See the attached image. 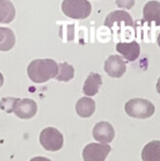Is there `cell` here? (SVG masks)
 I'll use <instances>...</instances> for the list:
<instances>
[{
  "label": "cell",
  "instance_id": "obj_22",
  "mask_svg": "<svg viewBox=\"0 0 160 161\" xmlns=\"http://www.w3.org/2000/svg\"><path fill=\"white\" fill-rule=\"evenodd\" d=\"M157 43H158V46H159V47H160V36L158 35V37H157Z\"/></svg>",
  "mask_w": 160,
  "mask_h": 161
},
{
  "label": "cell",
  "instance_id": "obj_9",
  "mask_svg": "<svg viewBox=\"0 0 160 161\" xmlns=\"http://www.w3.org/2000/svg\"><path fill=\"white\" fill-rule=\"evenodd\" d=\"M116 50L120 53L126 61L133 62L138 59L140 56V45L133 41L130 42H118L116 45Z\"/></svg>",
  "mask_w": 160,
  "mask_h": 161
},
{
  "label": "cell",
  "instance_id": "obj_10",
  "mask_svg": "<svg viewBox=\"0 0 160 161\" xmlns=\"http://www.w3.org/2000/svg\"><path fill=\"white\" fill-rule=\"evenodd\" d=\"M120 22H124V25L126 26L134 27V23H133L131 16H130L126 11H123V10L111 12L105 19L104 25L112 29L115 24H118Z\"/></svg>",
  "mask_w": 160,
  "mask_h": 161
},
{
  "label": "cell",
  "instance_id": "obj_19",
  "mask_svg": "<svg viewBox=\"0 0 160 161\" xmlns=\"http://www.w3.org/2000/svg\"><path fill=\"white\" fill-rule=\"evenodd\" d=\"M30 161H51L50 159L47 158V157H42V156H36L34 158H32Z\"/></svg>",
  "mask_w": 160,
  "mask_h": 161
},
{
  "label": "cell",
  "instance_id": "obj_1",
  "mask_svg": "<svg viewBox=\"0 0 160 161\" xmlns=\"http://www.w3.org/2000/svg\"><path fill=\"white\" fill-rule=\"evenodd\" d=\"M59 66L52 59L33 60L27 68V75L35 83H45L57 76Z\"/></svg>",
  "mask_w": 160,
  "mask_h": 161
},
{
  "label": "cell",
  "instance_id": "obj_15",
  "mask_svg": "<svg viewBox=\"0 0 160 161\" xmlns=\"http://www.w3.org/2000/svg\"><path fill=\"white\" fill-rule=\"evenodd\" d=\"M16 45V36L13 30L0 27V51H9Z\"/></svg>",
  "mask_w": 160,
  "mask_h": 161
},
{
  "label": "cell",
  "instance_id": "obj_8",
  "mask_svg": "<svg viewBox=\"0 0 160 161\" xmlns=\"http://www.w3.org/2000/svg\"><path fill=\"white\" fill-rule=\"evenodd\" d=\"M38 110L37 103L31 98H23L20 99L14 108V114L19 119L28 120L31 119L36 115Z\"/></svg>",
  "mask_w": 160,
  "mask_h": 161
},
{
  "label": "cell",
  "instance_id": "obj_4",
  "mask_svg": "<svg viewBox=\"0 0 160 161\" xmlns=\"http://www.w3.org/2000/svg\"><path fill=\"white\" fill-rule=\"evenodd\" d=\"M40 143L43 149L49 152H57L62 149L64 137L55 127H47L40 134Z\"/></svg>",
  "mask_w": 160,
  "mask_h": 161
},
{
  "label": "cell",
  "instance_id": "obj_5",
  "mask_svg": "<svg viewBox=\"0 0 160 161\" xmlns=\"http://www.w3.org/2000/svg\"><path fill=\"white\" fill-rule=\"evenodd\" d=\"M111 151V147L106 144L91 143L83 150L84 161H105Z\"/></svg>",
  "mask_w": 160,
  "mask_h": 161
},
{
  "label": "cell",
  "instance_id": "obj_6",
  "mask_svg": "<svg viewBox=\"0 0 160 161\" xmlns=\"http://www.w3.org/2000/svg\"><path fill=\"white\" fill-rule=\"evenodd\" d=\"M104 70L113 78L122 77L126 71V64L118 55H111L104 62Z\"/></svg>",
  "mask_w": 160,
  "mask_h": 161
},
{
  "label": "cell",
  "instance_id": "obj_21",
  "mask_svg": "<svg viewBox=\"0 0 160 161\" xmlns=\"http://www.w3.org/2000/svg\"><path fill=\"white\" fill-rule=\"evenodd\" d=\"M3 83H4V76H3V75L1 74V72H0V88L2 87Z\"/></svg>",
  "mask_w": 160,
  "mask_h": 161
},
{
  "label": "cell",
  "instance_id": "obj_14",
  "mask_svg": "<svg viewBox=\"0 0 160 161\" xmlns=\"http://www.w3.org/2000/svg\"><path fill=\"white\" fill-rule=\"evenodd\" d=\"M143 161H160V141H152L142 151Z\"/></svg>",
  "mask_w": 160,
  "mask_h": 161
},
{
  "label": "cell",
  "instance_id": "obj_13",
  "mask_svg": "<svg viewBox=\"0 0 160 161\" xmlns=\"http://www.w3.org/2000/svg\"><path fill=\"white\" fill-rule=\"evenodd\" d=\"M75 110L81 118H90L96 110V102L88 97H81L76 102Z\"/></svg>",
  "mask_w": 160,
  "mask_h": 161
},
{
  "label": "cell",
  "instance_id": "obj_17",
  "mask_svg": "<svg viewBox=\"0 0 160 161\" xmlns=\"http://www.w3.org/2000/svg\"><path fill=\"white\" fill-rule=\"evenodd\" d=\"M59 66V71L56 76V79L59 81L69 82L74 77V68L68 63H61Z\"/></svg>",
  "mask_w": 160,
  "mask_h": 161
},
{
  "label": "cell",
  "instance_id": "obj_3",
  "mask_svg": "<svg viewBox=\"0 0 160 161\" xmlns=\"http://www.w3.org/2000/svg\"><path fill=\"white\" fill-rule=\"evenodd\" d=\"M62 11L67 17L74 19H85L92 12V5L87 0H65Z\"/></svg>",
  "mask_w": 160,
  "mask_h": 161
},
{
  "label": "cell",
  "instance_id": "obj_11",
  "mask_svg": "<svg viewBox=\"0 0 160 161\" xmlns=\"http://www.w3.org/2000/svg\"><path fill=\"white\" fill-rule=\"evenodd\" d=\"M144 21L151 23L153 21L156 26H160V2L150 1L143 9Z\"/></svg>",
  "mask_w": 160,
  "mask_h": 161
},
{
  "label": "cell",
  "instance_id": "obj_20",
  "mask_svg": "<svg viewBox=\"0 0 160 161\" xmlns=\"http://www.w3.org/2000/svg\"><path fill=\"white\" fill-rule=\"evenodd\" d=\"M156 90H157V93L160 95V77L158 78L157 83H156Z\"/></svg>",
  "mask_w": 160,
  "mask_h": 161
},
{
  "label": "cell",
  "instance_id": "obj_12",
  "mask_svg": "<svg viewBox=\"0 0 160 161\" xmlns=\"http://www.w3.org/2000/svg\"><path fill=\"white\" fill-rule=\"evenodd\" d=\"M101 85H102L101 76L96 72H91L83 85V93L88 97L96 96L98 93Z\"/></svg>",
  "mask_w": 160,
  "mask_h": 161
},
{
  "label": "cell",
  "instance_id": "obj_2",
  "mask_svg": "<svg viewBox=\"0 0 160 161\" xmlns=\"http://www.w3.org/2000/svg\"><path fill=\"white\" fill-rule=\"evenodd\" d=\"M124 110L129 117L137 119H147L152 117L155 111V107L148 99L144 98H132L128 100Z\"/></svg>",
  "mask_w": 160,
  "mask_h": 161
},
{
  "label": "cell",
  "instance_id": "obj_16",
  "mask_svg": "<svg viewBox=\"0 0 160 161\" xmlns=\"http://www.w3.org/2000/svg\"><path fill=\"white\" fill-rule=\"evenodd\" d=\"M16 17V9L11 1L0 0V23H10Z\"/></svg>",
  "mask_w": 160,
  "mask_h": 161
},
{
  "label": "cell",
  "instance_id": "obj_7",
  "mask_svg": "<svg viewBox=\"0 0 160 161\" xmlns=\"http://www.w3.org/2000/svg\"><path fill=\"white\" fill-rule=\"evenodd\" d=\"M93 136L101 144H108L115 137V130L107 122H99L93 128Z\"/></svg>",
  "mask_w": 160,
  "mask_h": 161
},
{
  "label": "cell",
  "instance_id": "obj_18",
  "mask_svg": "<svg viewBox=\"0 0 160 161\" xmlns=\"http://www.w3.org/2000/svg\"><path fill=\"white\" fill-rule=\"evenodd\" d=\"M20 100V98L16 97H4L0 100V108L4 110L7 113H12L14 111L18 102Z\"/></svg>",
  "mask_w": 160,
  "mask_h": 161
}]
</instances>
